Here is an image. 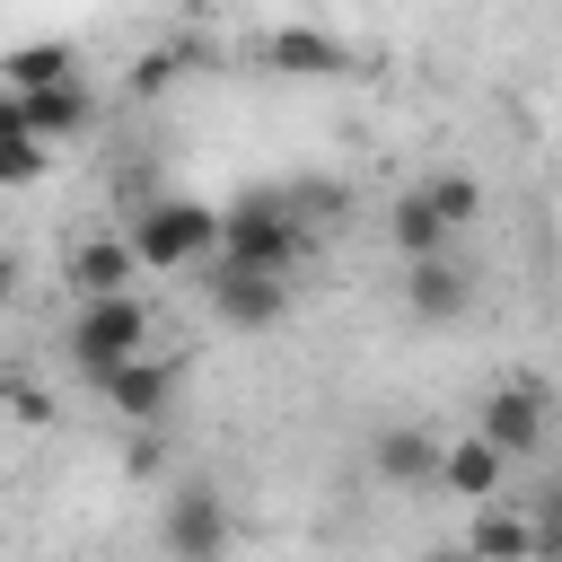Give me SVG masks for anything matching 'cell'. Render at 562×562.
<instances>
[{
    "label": "cell",
    "instance_id": "obj_14",
    "mask_svg": "<svg viewBox=\"0 0 562 562\" xmlns=\"http://www.w3.org/2000/svg\"><path fill=\"white\" fill-rule=\"evenodd\" d=\"M501 474H509V457H501V448H492L483 430H465V439H448V457H439V483H448L457 501H474V509H483V501L501 492Z\"/></svg>",
    "mask_w": 562,
    "mask_h": 562
},
{
    "label": "cell",
    "instance_id": "obj_2",
    "mask_svg": "<svg viewBox=\"0 0 562 562\" xmlns=\"http://www.w3.org/2000/svg\"><path fill=\"white\" fill-rule=\"evenodd\" d=\"M149 299L132 290V299H79L70 307V325H61V351H70V369L97 386V378H114V369H132V360H149Z\"/></svg>",
    "mask_w": 562,
    "mask_h": 562
},
{
    "label": "cell",
    "instance_id": "obj_12",
    "mask_svg": "<svg viewBox=\"0 0 562 562\" xmlns=\"http://www.w3.org/2000/svg\"><path fill=\"white\" fill-rule=\"evenodd\" d=\"M97 395L123 413V422H167V404H176V369L149 351V360H132V369H114V378H97Z\"/></svg>",
    "mask_w": 562,
    "mask_h": 562
},
{
    "label": "cell",
    "instance_id": "obj_15",
    "mask_svg": "<svg viewBox=\"0 0 562 562\" xmlns=\"http://www.w3.org/2000/svg\"><path fill=\"white\" fill-rule=\"evenodd\" d=\"M465 553H474V562H536V518H527V509L483 501V509H474V527H465Z\"/></svg>",
    "mask_w": 562,
    "mask_h": 562
},
{
    "label": "cell",
    "instance_id": "obj_10",
    "mask_svg": "<svg viewBox=\"0 0 562 562\" xmlns=\"http://www.w3.org/2000/svg\"><path fill=\"white\" fill-rule=\"evenodd\" d=\"M465 307H474V281H465L448 255L404 263V316H413V325H457Z\"/></svg>",
    "mask_w": 562,
    "mask_h": 562
},
{
    "label": "cell",
    "instance_id": "obj_16",
    "mask_svg": "<svg viewBox=\"0 0 562 562\" xmlns=\"http://www.w3.org/2000/svg\"><path fill=\"white\" fill-rule=\"evenodd\" d=\"M44 167H53V149L35 140L26 105H18V97H0V193H26V184H44Z\"/></svg>",
    "mask_w": 562,
    "mask_h": 562
},
{
    "label": "cell",
    "instance_id": "obj_8",
    "mask_svg": "<svg viewBox=\"0 0 562 562\" xmlns=\"http://www.w3.org/2000/svg\"><path fill=\"white\" fill-rule=\"evenodd\" d=\"M439 457H448V439H430L422 422H378V439H369V465H378V483H395V492L439 483Z\"/></svg>",
    "mask_w": 562,
    "mask_h": 562
},
{
    "label": "cell",
    "instance_id": "obj_3",
    "mask_svg": "<svg viewBox=\"0 0 562 562\" xmlns=\"http://www.w3.org/2000/svg\"><path fill=\"white\" fill-rule=\"evenodd\" d=\"M299 246H307V228H299V202L290 193H237L228 211H220V263H246V272H299Z\"/></svg>",
    "mask_w": 562,
    "mask_h": 562
},
{
    "label": "cell",
    "instance_id": "obj_4",
    "mask_svg": "<svg viewBox=\"0 0 562 562\" xmlns=\"http://www.w3.org/2000/svg\"><path fill=\"white\" fill-rule=\"evenodd\" d=\"M202 299H211V316H220L228 334H272V325L290 316V281H281V272H246V263H211Z\"/></svg>",
    "mask_w": 562,
    "mask_h": 562
},
{
    "label": "cell",
    "instance_id": "obj_5",
    "mask_svg": "<svg viewBox=\"0 0 562 562\" xmlns=\"http://www.w3.org/2000/svg\"><path fill=\"white\" fill-rule=\"evenodd\" d=\"M474 430H483L501 457H536L544 430H553V395H544L536 378H501V386L474 404Z\"/></svg>",
    "mask_w": 562,
    "mask_h": 562
},
{
    "label": "cell",
    "instance_id": "obj_1",
    "mask_svg": "<svg viewBox=\"0 0 562 562\" xmlns=\"http://www.w3.org/2000/svg\"><path fill=\"white\" fill-rule=\"evenodd\" d=\"M123 237H132L140 272H211L220 263V211L193 193H149Z\"/></svg>",
    "mask_w": 562,
    "mask_h": 562
},
{
    "label": "cell",
    "instance_id": "obj_20",
    "mask_svg": "<svg viewBox=\"0 0 562 562\" xmlns=\"http://www.w3.org/2000/svg\"><path fill=\"white\" fill-rule=\"evenodd\" d=\"M176 70H184V53H140V61H132V97H167Z\"/></svg>",
    "mask_w": 562,
    "mask_h": 562
},
{
    "label": "cell",
    "instance_id": "obj_9",
    "mask_svg": "<svg viewBox=\"0 0 562 562\" xmlns=\"http://www.w3.org/2000/svg\"><path fill=\"white\" fill-rule=\"evenodd\" d=\"M255 61L281 70V79H342V70H351V53H342L325 26H272V35L255 44Z\"/></svg>",
    "mask_w": 562,
    "mask_h": 562
},
{
    "label": "cell",
    "instance_id": "obj_21",
    "mask_svg": "<svg viewBox=\"0 0 562 562\" xmlns=\"http://www.w3.org/2000/svg\"><path fill=\"white\" fill-rule=\"evenodd\" d=\"M9 299H18V255L0 246V316H9Z\"/></svg>",
    "mask_w": 562,
    "mask_h": 562
},
{
    "label": "cell",
    "instance_id": "obj_7",
    "mask_svg": "<svg viewBox=\"0 0 562 562\" xmlns=\"http://www.w3.org/2000/svg\"><path fill=\"white\" fill-rule=\"evenodd\" d=\"M61 281H70L79 299H132L140 255H132V237H123V228H114V237H79V246L61 255Z\"/></svg>",
    "mask_w": 562,
    "mask_h": 562
},
{
    "label": "cell",
    "instance_id": "obj_13",
    "mask_svg": "<svg viewBox=\"0 0 562 562\" xmlns=\"http://www.w3.org/2000/svg\"><path fill=\"white\" fill-rule=\"evenodd\" d=\"M18 105H26V123H35V140H44V149H61V140H79V132L97 123V97H88V79L35 88V97H18Z\"/></svg>",
    "mask_w": 562,
    "mask_h": 562
},
{
    "label": "cell",
    "instance_id": "obj_6",
    "mask_svg": "<svg viewBox=\"0 0 562 562\" xmlns=\"http://www.w3.org/2000/svg\"><path fill=\"white\" fill-rule=\"evenodd\" d=\"M158 536H167V562H220V553H228V492H211V483H176Z\"/></svg>",
    "mask_w": 562,
    "mask_h": 562
},
{
    "label": "cell",
    "instance_id": "obj_19",
    "mask_svg": "<svg viewBox=\"0 0 562 562\" xmlns=\"http://www.w3.org/2000/svg\"><path fill=\"white\" fill-rule=\"evenodd\" d=\"M527 518H536V562H562V483H544V501Z\"/></svg>",
    "mask_w": 562,
    "mask_h": 562
},
{
    "label": "cell",
    "instance_id": "obj_17",
    "mask_svg": "<svg viewBox=\"0 0 562 562\" xmlns=\"http://www.w3.org/2000/svg\"><path fill=\"white\" fill-rule=\"evenodd\" d=\"M386 237H395V255H404V263H430V255H448V228H439V211H430L422 193H404V202L386 211Z\"/></svg>",
    "mask_w": 562,
    "mask_h": 562
},
{
    "label": "cell",
    "instance_id": "obj_11",
    "mask_svg": "<svg viewBox=\"0 0 562 562\" xmlns=\"http://www.w3.org/2000/svg\"><path fill=\"white\" fill-rule=\"evenodd\" d=\"M61 79H79V44H61V35L0 53V97H35V88H61Z\"/></svg>",
    "mask_w": 562,
    "mask_h": 562
},
{
    "label": "cell",
    "instance_id": "obj_22",
    "mask_svg": "<svg viewBox=\"0 0 562 562\" xmlns=\"http://www.w3.org/2000/svg\"><path fill=\"white\" fill-rule=\"evenodd\" d=\"M422 562H474V553H465V544H439V553H422Z\"/></svg>",
    "mask_w": 562,
    "mask_h": 562
},
{
    "label": "cell",
    "instance_id": "obj_18",
    "mask_svg": "<svg viewBox=\"0 0 562 562\" xmlns=\"http://www.w3.org/2000/svg\"><path fill=\"white\" fill-rule=\"evenodd\" d=\"M413 193H422V202H430V211H439V228H448V237H457V228H474V220H483V184H474V176H457V167H448V176H422V184H413Z\"/></svg>",
    "mask_w": 562,
    "mask_h": 562
}]
</instances>
